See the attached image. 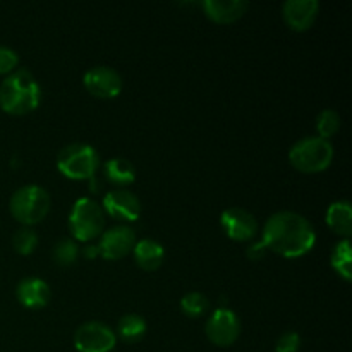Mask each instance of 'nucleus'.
I'll list each match as a JSON object with an SVG mask.
<instances>
[{"mask_svg": "<svg viewBox=\"0 0 352 352\" xmlns=\"http://www.w3.org/2000/svg\"><path fill=\"white\" fill-rule=\"evenodd\" d=\"M261 243L280 256L301 258L315 248L316 234L306 217L291 210H282L268 217Z\"/></svg>", "mask_w": 352, "mask_h": 352, "instance_id": "nucleus-1", "label": "nucleus"}, {"mask_svg": "<svg viewBox=\"0 0 352 352\" xmlns=\"http://www.w3.org/2000/svg\"><path fill=\"white\" fill-rule=\"evenodd\" d=\"M41 88L28 69H16L0 85V109L10 116H26L38 109Z\"/></svg>", "mask_w": 352, "mask_h": 352, "instance_id": "nucleus-2", "label": "nucleus"}, {"mask_svg": "<svg viewBox=\"0 0 352 352\" xmlns=\"http://www.w3.org/2000/svg\"><path fill=\"white\" fill-rule=\"evenodd\" d=\"M52 199L45 188L38 184H26L16 189L10 198L9 210L14 219L23 227H31L45 220L50 213Z\"/></svg>", "mask_w": 352, "mask_h": 352, "instance_id": "nucleus-3", "label": "nucleus"}, {"mask_svg": "<svg viewBox=\"0 0 352 352\" xmlns=\"http://www.w3.org/2000/svg\"><path fill=\"white\" fill-rule=\"evenodd\" d=\"M333 160V146L329 140L308 136L294 143L289 150L292 167L305 174H318L327 170Z\"/></svg>", "mask_w": 352, "mask_h": 352, "instance_id": "nucleus-4", "label": "nucleus"}, {"mask_svg": "<svg viewBox=\"0 0 352 352\" xmlns=\"http://www.w3.org/2000/svg\"><path fill=\"white\" fill-rule=\"evenodd\" d=\"M105 229V212L91 198H79L69 213V232L74 241L89 243L102 236Z\"/></svg>", "mask_w": 352, "mask_h": 352, "instance_id": "nucleus-5", "label": "nucleus"}, {"mask_svg": "<svg viewBox=\"0 0 352 352\" xmlns=\"http://www.w3.org/2000/svg\"><path fill=\"white\" fill-rule=\"evenodd\" d=\"M100 167L98 151L86 143H71L57 155V168L72 181L91 179Z\"/></svg>", "mask_w": 352, "mask_h": 352, "instance_id": "nucleus-6", "label": "nucleus"}, {"mask_svg": "<svg viewBox=\"0 0 352 352\" xmlns=\"http://www.w3.org/2000/svg\"><path fill=\"white\" fill-rule=\"evenodd\" d=\"M205 333L212 344L219 347H229L239 339V316L227 306H220L210 315L205 325Z\"/></svg>", "mask_w": 352, "mask_h": 352, "instance_id": "nucleus-7", "label": "nucleus"}, {"mask_svg": "<svg viewBox=\"0 0 352 352\" xmlns=\"http://www.w3.org/2000/svg\"><path fill=\"white\" fill-rule=\"evenodd\" d=\"M116 344V332L102 322H86L74 332V347L78 352H110Z\"/></svg>", "mask_w": 352, "mask_h": 352, "instance_id": "nucleus-8", "label": "nucleus"}, {"mask_svg": "<svg viewBox=\"0 0 352 352\" xmlns=\"http://www.w3.org/2000/svg\"><path fill=\"white\" fill-rule=\"evenodd\" d=\"M136 244V232L129 226H116L103 230L100 236L98 254L105 260H120L133 251Z\"/></svg>", "mask_w": 352, "mask_h": 352, "instance_id": "nucleus-9", "label": "nucleus"}, {"mask_svg": "<svg viewBox=\"0 0 352 352\" xmlns=\"http://www.w3.org/2000/svg\"><path fill=\"white\" fill-rule=\"evenodd\" d=\"M82 85L96 98H116L122 91V78L109 65H95L82 76Z\"/></svg>", "mask_w": 352, "mask_h": 352, "instance_id": "nucleus-10", "label": "nucleus"}, {"mask_svg": "<svg viewBox=\"0 0 352 352\" xmlns=\"http://www.w3.org/2000/svg\"><path fill=\"white\" fill-rule=\"evenodd\" d=\"M220 223H222L226 236L229 239L237 241V243L253 239L258 232V222L253 213L239 208V206L223 210L222 215H220Z\"/></svg>", "mask_w": 352, "mask_h": 352, "instance_id": "nucleus-11", "label": "nucleus"}, {"mask_svg": "<svg viewBox=\"0 0 352 352\" xmlns=\"http://www.w3.org/2000/svg\"><path fill=\"white\" fill-rule=\"evenodd\" d=\"M102 208L112 219L122 220V222H136L141 217L140 198L127 189H113L107 192Z\"/></svg>", "mask_w": 352, "mask_h": 352, "instance_id": "nucleus-12", "label": "nucleus"}, {"mask_svg": "<svg viewBox=\"0 0 352 352\" xmlns=\"http://www.w3.org/2000/svg\"><path fill=\"white\" fill-rule=\"evenodd\" d=\"M320 12L318 0H287L282 6V17L294 31H306L313 26Z\"/></svg>", "mask_w": 352, "mask_h": 352, "instance_id": "nucleus-13", "label": "nucleus"}, {"mask_svg": "<svg viewBox=\"0 0 352 352\" xmlns=\"http://www.w3.org/2000/svg\"><path fill=\"white\" fill-rule=\"evenodd\" d=\"M203 10L217 24H230L244 16L250 9L246 0H203Z\"/></svg>", "mask_w": 352, "mask_h": 352, "instance_id": "nucleus-14", "label": "nucleus"}, {"mask_svg": "<svg viewBox=\"0 0 352 352\" xmlns=\"http://www.w3.org/2000/svg\"><path fill=\"white\" fill-rule=\"evenodd\" d=\"M16 298L24 308L40 309L50 301V285L38 277H26L17 284Z\"/></svg>", "mask_w": 352, "mask_h": 352, "instance_id": "nucleus-15", "label": "nucleus"}, {"mask_svg": "<svg viewBox=\"0 0 352 352\" xmlns=\"http://www.w3.org/2000/svg\"><path fill=\"white\" fill-rule=\"evenodd\" d=\"M134 260L138 267L146 272H155L162 267L165 258V250L158 241L155 239H141L136 241L133 248Z\"/></svg>", "mask_w": 352, "mask_h": 352, "instance_id": "nucleus-16", "label": "nucleus"}, {"mask_svg": "<svg viewBox=\"0 0 352 352\" xmlns=\"http://www.w3.org/2000/svg\"><path fill=\"white\" fill-rule=\"evenodd\" d=\"M327 226L337 234V236L349 239L352 234V206L347 199L333 201L327 208Z\"/></svg>", "mask_w": 352, "mask_h": 352, "instance_id": "nucleus-17", "label": "nucleus"}, {"mask_svg": "<svg viewBox=\"0 0 352 352\" xmlns=\"http://www.w3.org/2000/svg\"><path fill=\"white\" fill-rule=\"evenodd\" d=\"M103 175L112 184L127 186L133 184L134 179H136V170H134V165L127 158L116 157L105 162V165H103Z\"/></svg>", "mask_w": 352, "mask_h": 352, "instance_id": "nucleus-18", "label": "nucleus"}, {"mask_svg": "<svg viewBox=\"0 0 352 352\" xmlns=\"http://www.w3.org/2000/svg\"><path fill=\"white\" fill-rule=\"evenodd\" d=\"M146 320L143 316L136 315V313H127L117 323V332L116 336H119L120 340L127 344L140 342L144 336H146Z\"/></svg>", "mask_w": 352, "mask_h": 352, "instance_id": "nucleus-19", "label": "nucleus"}, {"mask_svg": "<svg viewBox=\"0 0 352 352\" xmlns=\"http://www.w3.org/2000/svg\"><path fill=\"white\" fill-rule=\"evenodd\" d=\"M330 263L344 280H352V248L349 239L339 241L333 246L332 254H330Z\"/></svg>", "mask_w": 352, "mask_h": 352, "instance_id": "nucleus-20", "label": "nucleus"}, {"mask_svg": "<svg viewBox=\"0 0 352 352\" xmlns=\"http://www.w3.org/2000/svg\"><path fill=\"white\" fill-rule=\"evenodd\" d=\"M79 256V246L74 239H69V237H64V239L57 241V244L52 250V258H54L55 263L62 268L72 267L76 263Z\"/></svg>", "mask_w": 352, "mask_h": 352, "instance_id": "nucleus-21", "label": "nucleus"}, {"mask_svg": "<svg viewBox=\"0 0 352 352\" xmlns=\"http://www.w3.org/2000/svg\"><path fill=\"white\" fill-rule=\"evenodd\" d=\"M210 301L205 294L198 291H191L188 294L182 296L181 299V309L186 316L189 318H198V316L205 315L208 309Z\"/></svg>", "mask_w": 352, "mask_h": 352, "instance_id": "nucleus-22", "label": "nucleus"}, {"mask_svg": "<svg viewBox=\"0 0 352 352\" xmlns=\"http://www.w3.org/2000/svg\"><path fill=\"white\" fill-rule=\"evenodd\" d=\"M340 129V116L332 109H325L318 113L316 117V131H318V138L329 140L333 134L339 133Z\"/></svg>", "mask_w": 352, "mask_h": 352, "instance_id": "nucleus-23", "label": "nucleus"}, {"mask_svg": "<svg viewBox=\"0 0 352 352\" xmlns=\"http://www.w3.org/2000/svg\"><path fill=\"white\" fill-rule=\"evenodd\" d=\"M38 246V236L31 227H21L16 230L12 237V248L16 253L28 256V254L33 253Z\"/></svg>", "mask_w": 352, "mask_h": 352, "instance_id": "nucleus-24", "label": "nucleus"}, {"mask_svg": "<svg viewBox=\"0 0 352 352\" xmlns=\"http://www.w3.org/2000/svg\"><path fill=\"white\" fill-rule=\"evenodd\" d=\"M17 64H19V55H17V52L0 45V74L9 76L10 72L16 71Z\"/></svg>", "mask_w": 352, "mask_h": 352, "instance_id": "nucleus-25", "label": "nucleus"}, {"mask_svg": "<svg viewBox=\"0 0 352 352\" xmlns=\"http://www.w3.org/2000/svg\"><path fill=\"white\" fill-rule=\"evenodd\" d=\"M301 347V337L298 332H285L278 337L275 352H298Z\"/></svg>", "mask_w": 352, "mask_h": 352, "instance_id": "nucleus-26", "label": "nucleus"}, {"mask_svg": "<svg viewBox=\"0 0 352 352\" xmlns=\"http://www.w3.org/2000/svg\"><path fill=\"white\" fill-rule=\"evenodd\" d=\"M267 251H268V250H267V248H265V244L260 241V243L251 244V246L248 248L246 253H248V256L251 258V260L258 261V260H261V258H263L265 254H267Z\"/></svg>", "mask_w": 352, "mask_h": 352, "instance_id": "nucleus-27", "label": "nucleus"}, {"mask_svg": "<svg viewBox=\"0 0 352 352\" xmlns=\"http://www.w3.org/2000/svg\"><path fill=\"white\" fill-rule=\"evenodd\" d=\"M85 256L86 258L100 256V254H98V248H96V244H95V246H86L85 248Z\"/></svg>", "mask_w": 352, "mask_h": 352, "instance_id": "nucleus-28", "label": "nucleus"}]
</instances>
